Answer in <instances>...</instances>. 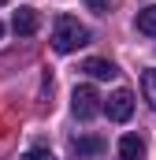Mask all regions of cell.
<instances>
[{"label": "cell", "mask_w": 156, "mask_h": 160, "mask_svg": "<svg viewBox=\"0 0 156 160\" xmlns=\"http://www.w3.org/2000/svg\"><path fill=\"white\" fill-rule=\"evenodd\" d=\"M104 112H108V119H115V123H126L130 116H134V93L130 89H115L104 104H100Z\"/></svg>", "instance_id": "3957f363"}, {"label": "cell", "mask_w": 156, "mask_h": 160, "mask_svg": "<svg viewBox=\"0 0 156 160\" xmlns=\"http://www.w3.org/2000/svg\"><path fill=\"white\" fill-rule=\"evenodd\" d=\"M71 112H75L78 119H93V116L100 112V93H97L93 86H75V93H71Z\"/></svg>", "instance_id": "7a4b0ae2"}, {"label": "cell", "mask_w": 156, "mask_h": 160, "mask_svg": "<svg viewBox=\"0 0 156 160\" xmlns=\"http://www.w3.org/2000/svg\"><path fill=\"white\" fill-rule=\"evenodd\" d=\"M85 8L97 11V15H108V0H85Z\"/></svg>", "instance_id": "8fae6325"}, {"label": "cell", "mask_w": 156, "mask_h": 160, "mask_svg": "<svg viewBox=\"0 0 156 160\" xmlns=\"http://www.w3.org/2000/svg\"><path fill=\"white\" fill-rule=\"evenodd\" d=\"M0 4H4V0H0Z\"/></svg>", "instance_id": "4fadbf2b"}, {"label": "cell", "mask_w": 156, "mask_h": 160, "mask_svg": "<svg viewBox=\"0 0 156 160\" xmlns=\"http://www.w3.org/2000/svg\"><path fill=\"white\" fill-rule=\"evenodd\" d=\"M82 45H89V26H82L75 15H60L52 22V48L56 52H75Z\"/></svg>", "instance_id": "6da1fadb"}, {"label": "cell", "mask_w": 156, "mask_h": 160, "mask_svg": "<svg viewBox=\"0 0 156 160\" xmlns=\"http://www.w3.org/2000/svg\"><path fill=\"white\" fill-rule=\"evenodd\" d=\"M141 93H145V101L156 108V67H149V71L141 75Z\"/></svg>", "instance_id": "9c48e42d"}, {"label": "cell", "mask_w": 156, "mask_h": 160, "mask_svg": "<svg viewBox=\"0 0 156 160\" xmlns=\"http://www.w3.org/2000/svg\"><path fill=\"white\" fill-rule=\"evenodd\" d=\"M134 22H138V30H141V34H149V38H156V4H149V8H141Z\"/></svg>", "instance_id": "ba28073f"}, {"label": "cell", "mask_w": 156, "mask_h": 160, "mask_svg": "<svg viewBox=\"0 0 156 160\" xmlns=\"http://www.w3.org/2000/svg\"><path fill=\"white\" fill-rule=\"evenodd\" d=\"M22 160H56V157H52L48 149H26V153H22Z\"/></svg>", "instance_id": "30bf717a"}, {"label": "cell", "mask_w": 156, "mask_h": 160, "mask_svg": "<svg viewBox=\"0 0 156 160\" xmlns=\"http://www.w3.org/2000/svg\"><path fill=\"white\" fill-rule=\"evenodd\" d=\"M75 153H78V160L82 157H100V153H104V138H97V134L75 138Z\"/></svg>", "instance_id": "52a82bcc"}, {"label": "cell", "mask_w": 156, "mask_h": 160, "mask_svg": "<svg viewBox=\"0 0 156 160\" xmlns=\"http://www.w3.org/2000/svg\"><path fill=\"white\" fill-rule=\"evenodd\" d=\"M11 30L19 34V38H34L41 30V15H37V8H19L15 15H11Z\"/></svg>", "instance_id": "277c9868"}, {"label": "cell", "mask_w": 156, "mask_h": 160, "mask_svg": "<svg viewBox=\"0 0 156 160\" xmlns=\"http://www.w3.org/2000/svg\"><path fill=\"white\" fill-rule=\"evenodd\" d=\"M0 38H4V22H0Z\"/></svg>", "instance_id": "7c38bea8"}, {"label": "cell", "mask_w": 156, "mask_h": 160, "mask_svg": "<svg viewBox=\"0 0 156 160\" xmlns=\"http://www.w3.org/2000/svg\"><path fill=\"white\" fill-rule=\"evenodd\" d=\"M119 157L123 160H145V142L138 134H123L119 138Z\"/></svg>", "instance_id": "5b68a950"}, {"label": "cell", "mask_w": 156, "mask_h": 160, "mask_svg": "<svg viewBox=\"0 0 156 160\" xmlns=\"http://www.w3.org/2000/svg\"><path fill=\"white\" fill-rule=\"evenodd\" d=\"M82 71H85L89 78H115V75H119V67L112 63V60H97V56H93V60H85V63H82Z\"/></svg>", "instance_id": "8992f818"}]
</instances>
